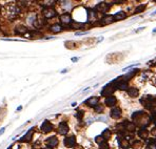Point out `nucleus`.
Segmentation results:
<instances>
[{
	"label": "nucleus",
	"mask_w": 156,
	"mask_h": 149,
	"mask_svg": "<svg viewBox=\"0 0 156 149\" xmlns=\"http://www.w3.org/2000/svg\"><path fill=\"white\" fill-rule=\"evenodd\" d=\"M7 16L9 17V18H14V17H16L17 15L20 13V10H19L18 5L16 4H13V3H11V4L7 5Z\"/></svg>",
	"instance_id": "f257e3e1"
},
{
	"label": "nucleus",
	"mask_w": 156,
	"mask_h": 149,
	"mask_svg": "<svg viewBox=\"0 0 156 149\" xmlns=\"http://www.w3.org/2000/svg\"><path fill=\"white\" fill-rule=\"evenodd\" d=\"M42 15L45 18H53V17L56 16V12L53 9H51V7H45L42 11Z\"/></svg>",
	"instance_id": "f03ea898"
},
{
	"label": "nucleus",
	"mask_w": 156,
	"mask_h": 149,
	"mask_svg": "<svg viewBox=\"0 0 156 149\" xmlns=\"http://www.w3.org/2000/svg\"><path fill=\"white\" fill-rule=\"evenodd\" d=\"M52 129H53V126L49 121H44L43 124L41 125V131H43L44 133L50 132V131H52Z\"/></svg>",
	"instance_id": "7ed1b4c3"
},
{
	"label": "nucleus",
	"mask_w": 156,
	"mask_h": 149,
	"mask_svg": "<svg viewBox=\"0 0 156 149\" xmlns=\"http://www.w3.org/2000/svg\"><path fill=\"white\" fill-rule=\"evenodd\" d=\"M58 131H59L60 135H66V133L69 131V127H68V125H66L64 122H62V123L59 124V127H58Z\"/></svg>",
	"instance_id": "20e7f679"
},
{
	"label": "nucleus",
	"mask_w": 156,
	"mask_h": 149,
	"mask_svg": "<svg viewBox=\"0 0 156 149\" xmlns=\"http://www.w3.org/2000/svg\"><path fill=\"white\" fill-rule=\"evenodd\" d=\"M33 132H34V127H32L31 129H30V130L28 131V133H26V135H24V137L21 139L22 142H28V141H30V140L32 139V135H33Z\"/></svg>",
	"instance_id": "39448f33"
},
{
	"label": "nucleus",
	"mask_w": 156,
	"mask_h": 149,
	"mask_svg": "<svg viewBox=\"0 0 156 149\" xmlns=\"http://www.w3.org/2000/svg\"><path fill=\"white\" fill-rule=\"evenodd\" d=\"M75 137H66V140H64V144H66V146L68 147H73L74 145H75Z\"/></svg>",
	"instance_id": "423d86ee"
},
{
	"label": "nucleus",
	"mask_w": 156,
	"mask_h": 149,
	"mask_svg": "<svg viewBox=\"0 0 156 149\" xmlns=\"http://www.w3.org/2000/svg\"><path fill=\"white\" fill-rule=\"evenodd\" d=\"M47 143L50 147H55V146H57V144H58V140H57L55 137H49V139L47 140Z\"/></svg>",
	"instance_id": "0eeeda50"
},
{
	"label": "nucleus",
	"mask_w": 156,
	"mask_h": 149,
	"mask_svg": "<svg viewBox=\"0 0 156 149\" xmlns=\"http://www.w3.org/2000/svg\"><path fill=\"white\" fill-rule=\"evenodd\" d=\"M28 32V29H26V26L23 25H18L16 27V31H15V33L18 34V35H24V34Z\"/></svg>",
	"instance_id": "6e6552de"
},
{
	"label": "nucleus",
	"mask_w": 156,
	"mask_h": 149,
	"mask_svg": "<svg viewBox=\"0 0 156 149\" xmlns=\"http://www.w3.org/2000/svg\"><path fill=\"white\" fill-rule=\"evenodd\" d=\"M60 20L63 23H69V22H71V16L69 14H63L60 16Z\"/></svg>",
	"instance_id": "1a4fd4ad"
},
{
	"label": "nucleus",
	"mask_w": 156,
	"mask_h": 149,
	"mask_svg": "<svg viewBox=\"0 0 156 149\" xmlns=\"http://www.w3.org/2000/svg\"><path fill=\"white\" fill-rule=\"evenodd\" d=\"M97 103H98V98L96 97L90 98V99L87 101V104L90 105V106H95V105H97Z\"/></svg>",
	"instance_id": "9d476101"
},
{
	"label": "nucleus",
	"mask_w": 156,
	"mask_h": 149,
	"mask_svg": "<svg viewBox=\"0 0 156 149\" xmlns=\"http://www.w3.org/2000/svg\"><path fill=\"white\" fill-rule=\"evenodd\" d=\"M50 30L52 32H54V33H58V32L61 31V26H60L59 24H54V25L51 26Z\"/></svg>",
	"instance_id": "9b49d317"
},
{
	"label": "nucleus",
	"mask_w": 156,
	"mask_h": 149,
	"mask_svg": "<svg viewBox=\"0 0 156 149\" xmlns=\"http://www.w3.org/2000/svg\"><path fill=\"white\" fill-rule=\"evenodd\" d=\"M106 104L109 105V106H113L115 104V98L114 97H109L106 100Z\"/></svg>",
	"instance_id": "f8f14e48"
},
{
	"label": "nucleus",
	"mask_w": 156,
	"mask_h": 149,
	"mask_svg": "<svg viewBox=\"0 0 156 149\" xmlns=\"http://www.w3.org/2000/svg\"><path fill=\"white\" fill-rule=\"evenodd\" d=\"M112 117H113V118H118L119 117V110L118 109H114V110L112 111Z\"/></svg>",
	"instance_id": "ddd939ff"
},
{
	"label": "nucleus",
	"mask_w": 156,
	"mask_h": 149,
	"mask_svg": "<svg viewBox=\"0 0 156 149\" xmlns=\"http://www.w3.org/2000/svg\"><path fill=\"white\" fill-rule=\"evenodd\" d=\"M123 17H125V14H116L115 15L116 19H121V18H123Z\"/></svg>",
	"instance_id": "4468645a"
},
{
	"label": "nucleus",
	"mask_w": 156,
	"mask_h": 149,
	"mask_svg": "<svg viewBox=\"0 0 156 149\" xmlns=\"http://www.w3.org/2000/svg\"><path fill=\"white\" fill-rule=\"evenodd\" d=\"M4 131H5V127H2L1 129H0V135H3V133H4Z\"/></svg>",
	"instance_id": "2eb2a0df"
},
{
	"label": "nucleus",
	"mask_w": 156,
	"mask_h": 149,
	"mask_svg": "<svg viewBox=\"0 0 156 149\" xmlns=\"http://www.w3.org/2000/svg\"><path fill=\"white\" fill-rule=\"evenodd\" d=\"M77 60H78V58H72V61H73V62L77 61Z\"/></svg>",
	"instance_id": "dca6fc26"
},
{
	"label": "nucleus",
	"mask_w": 156,
	"mask_h": 149,
	"mask_svg": "<svg viewBox=\"0 0 156 149\" xmlns=\"http://www.w3.org/2000/svg\"><path fill=\"white\" fill-rule=\"evenodd\" d=\"M154 15H156V11H154V12L152 13V14H151V16H154Z\"/></svg>",
	"instance_id": "f3484780"
},
{
	"label": "nucleus",
	"mask_w": 156,
	"mask_h": 149,
	"mask_svg": "<svg viewBox=\"0 0 156 149\" xmlns=\"http://www.w3.org/2000/svg\"><path fill=\"white\" fill-rule=\"evenodd\" d=\"M9 149H12V148H9Z\"/></svg>",
	"instance_id": "a211bd4d"
}]
</instances>
